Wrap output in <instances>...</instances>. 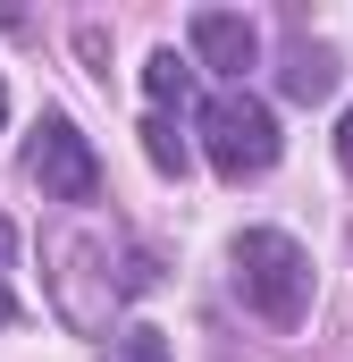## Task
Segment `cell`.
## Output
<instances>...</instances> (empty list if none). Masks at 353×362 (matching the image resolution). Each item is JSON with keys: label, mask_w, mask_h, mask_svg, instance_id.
<instances>
[{"label": "cell", "mask_w": 353, "mask_h": 362, "mask_svg": "<svg viewBox=\"0 0 353 362\" xmlns=\"http://www.w3.org/2000/svg\"><path fill=\"white\" fill-rule=\"evenodd\" d=\"M185 85H193V68H185L176 51H152V59H143V93H152L160 110H169V101H185Z\"/></svg>", "instance_id": "8"}, {"label": "cell", "mask_w": 353, "mask_h": 362, "mask_svg": "<svg viewBox=\"0 0 353 362\" xmlns=\"http://www.w3.org/2000/svg\"><path fill=\"white\" fill-rule=\"evenodd\" d=\"M337 160L353 169V110H345V127H337Z\"/></svg>", "instance_id": "11"}, {"label": "cell", "mask_w": 353, "mask_h": 362, "mask_svg": "<svg viewBox=\"0 0 353 362\" xmlns=\"http://www.w3.org/2000/svg\"><path fill=\"white\" fill-rule=\"evenodd\" d=\"M337 76H345V68H337V51H328V42H311V34H294V42H286V68H277L286 101H328Z\"/></svg>", "instance_id": "5"}, {"label": "cell", "mask_w": 353, "mask_h": 362, "mask_svg": "<svg viewBox=\"0 0 353 362\" xmlns=\"http://www.w3.org/2000/svg\"><path fill=\"white\" fill-rule=\"evenodd\" d=\"M227 270H236V295L261 320H277V329H294L311 312V253L294 236H277V228H244L236 253H227Z\"/></svg>", "instance_id": "1"}, {"label": "cell", "mask_w": 353, "mask_h": 362, "mask_svg": "<svg viewBox=\"0 0 353 362\" xmlns=\"http://www.w3.org/2000/svg\"><path fill=\"white\" fill-rule=\"evenodd\" d=\"M25 169H34V185H42L51 202H92V194H101V160H92V144L76 135V118H59V110L34 127Z\"/></svg>", "instance_id": "3"}, {"label": "cell", "mask_w": 353, "mask_h": 362, "mask_svg": "<svg viewBox=\"0 0 353 362\" xmlns=\"http://www.w3.org/2000/svg\"><path fill=\"white\" fill-rule=\"evenodd\" d=\"M0 127H8V85H0Z\"/></svg>", "instance_id": "13"}, {"label": "cell", "mask_w": 353, "mask_h": 362, "mask_svg": "<svg viewBox=\"0 0 353 362\" xmlns=\"http://www.w3.org/2000/svg\"><path fill=\"white\" fill-rule=\"evenodd\" d=\"M109 362H169V337H160V329H126Z\"/></svg>", "instance_id": "9"}, {"label": "cell", "mask_w": 353, "mask_h": 362, "mask_svg": "<svg viewBox=\"0 0 353 362\" xmlns=\"http://www.w3.org/2000/svg\"><path fill=\"white\" fill-rule=\"evenodd\" d=\"M0 320H17V295H8V286H0Z\"/></svg>", "instance_id": "12"}, {"label": "cell", "mask_w": 353, "mask_h": 362, "mask_svg": "<svg viewBox=\"0 0 353 362\" xmlns=\"http://www.w3.org/2000/svg\"><path fill=\"white\" fill-rule=\"evenodd\" d=\"M193 59L210 68V76H244L253 59H261V34H253V17H236V8H193Z\"/></svg>", "instance_id": "4"}, {"label": "cell", "mask_w": 353, "mask_h": 362, "mask_svg": "<svg viewBox=\"0 0 353 362\" xmlns=\"http://www.w3.org/2000/svg\"><path fill=\"white\" fill-rule=\"evenodd\" d=\"M202 152H210V169L227 185L261 177L269 160H277V118H269V101H253L244 85L210 93V101H202Z\"/></svg>", "instance_id": "2"}, {"label": "cell", "mask_w": 353, "mask_h": 362, "mask_svg": "<svg viewBox=\"0 0 353 362\" xmlns=\"http://www.w3.org/2000/svg\"><path fill=\"white\" fill-rule=\"evenodd\" d=\"M152 278H160V270H152V253H126V270H118V286H126V295H143Z\"/></svg>", "instance_id": "10"}, {"label": "cell", "mask_w": 353, "mask_h": 362, "mask_svg": "<svg viewBox=\"0 0 353 362\" xmlns=\"http://www.w3.org/2000/svg\"><path fill=\"white\" fill-rule=\"evenodd\" d=\"M59 262H68V270H59V312H68L76 329H101L109 312H101V303L85 295V278L101 270V245H85V236H76V245H59ZM101 278H109V270H101Z\"/></svg>", "instance_id": "6"}, {"label": "cell", "mask_w": 353, "mask_h": 362, "mask_svg": "<svg viewBox=\"0 0 353 362\" xmlns=\"http://www.w3.org/2000/svg\"><path fill=\"white\" fill-rule=\"evenodd\" d=\"M143 160H152L160 177H185V160H193V152H185V135H176L169 118H143Z\"/></svg>", "instance_id": "7"}]
</instances>
